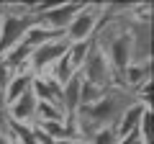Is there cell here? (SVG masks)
<instances>
[{"label": "cell", "instance_id": "ba28073f", "mask_svg": "<svg viewBox=\"0 0 154 144\" xmlns=\"http://www.w3.org/2000/svg\"><path fill=\"white\" fill-rule=\"evenodd\" d=\"M80 85H82V77H80V75H75L69 83L62 85L59 108L64 111V118H75L77 108H80Z\"/></svg>", "mask_w": 154, "mask_h": 144}, {"label": "cell", "instance_id": "8fae6325", "mask_svg": "<svg viewBox=\"0 0 154 144\" xmlns=\"http://www.w3.org/2000/svg\"><path fill=\"white\" fill-rule=\"evenodd\" d=\"M59 36L62 33H54V31H49V28H41L38 23H33L26 31V36H23V44H28L31 49H36V46L46 44V41H51V39H59Z\"/></svg>", "mask_w": 154, "mask_h": 144}, {"label": "cell", "instance_id": "e0dca14e", "mask_svg": "<svg viewBox=\"0 0 154 144\" xmlns=\"http://www.w3.org/2000/svg\"><path fill=\"white\" fill-rule=\"evenodd\" d=\"M0 144H16V142H13L11 136H3V139H0Z\"/></svg>", "mask_w": 154, "mask_h": 144}, {"label": "cell", "instance_id": "ac0fdd59", "mask_svg": "<svg viewBox=\"0 0 154 144\" xmlns=\"http://www.w3.org/2000/svg\"><path fill=\"white\" fill-rule=\"evenodd\" d=\"M0 23H3V3H0Z\"/></svg>", "mask_w": 154, "mask_h": 144}, {"label": "cell", "instance_id": "6da1fadb", "mask_svg": "<svg viewBox=\"0 0 154 144\" xmlns=\"http://www.w3.org/2000/svg\"><path fill=\"white\" fill-rule=\"evenodd\" d=\"M134 103H139V100L134 98V93L126 90V88L105 90L98 103L88 105V108H80V111L75 113L72 121H75L77 142H88V139L103 126H116L118 118L123 116V111H126L128 105H134Z\"/></svg>", "mask_w": 154, "mask_h": 144}, {"label": "cell", "instance_id": "3957f363", "mask_svg": "<svg viewBox=\"0 0 154 144\" xmlns=\"http://www.w3.org/2000/svg\"><path fill=\"white\" fill-rule=\"evenodd\" d=\"M80 77H82L85 83H90V85L103 88V90L116 88V80H113V72H110V67H108V59H105V54L95 46V41H93V46H90L88 57H85L82 67H80Z\"/></svg>", "mask_w": 154, "mask_h": 144}, {"label": "cell", "instance_id": "2e32d148", "mask_svg": "<svg viewBox=\"0 0 154 144\" xmlns=\"http://www.w3.org/2000/svg\"><path fill=\"white\" fill-rule=\"evenodd\" d=\"M11 77H13V72L8 70V64L3 59H0V93L8 88V83H11Z\"/></svg>", "mask_w": 154, "mask_h": 144}, {"label": "cell", "instance_id": "277c9868", "mask_svg": "<svg viewBox=\"0 0 154 144\" xmlns=\"http://www.w3.org/2000/svg\"><path fill=\"white\" fill-rule=\"evenodd\" d=\"M67 49H69V41H67L64 36L51 39V41H46V44L36 46V49L31 52V59H28V72H31L33 77L49 75V70L67 54Z\"/></svg>", "mask_w": 154, "mask_h": 144}, {"label": "cell", "instance_id": "9a60e30c", "mask_svg": "<svg viewBox=\"0 0 154 144\" xmlns=\"http://www.w3.org/2000/svg\"><path fill=\"white\" fill-rule=\"evenodd\" d=\"M11 118H8V105L3 100V93H0V139L3 136H11Z\"/></svg>", "mask_w": 154, "mask_h": 144}, {"label": "cell", "instance_id": "4fadbf2b", "mask_svg": "<svg viewBox=\"0 0 154 144\" xmlns=\"http://www.w3.org/2000/svg\"><path fill=\"white\" fill-rule=\"evenodd\" d=\"M41 121H64V111L54 103H38L36 100V124Z\"/></svg>", "mask_w": 154, "mask_h": 144}, {"label": "cell", "instance_id": "52a82bcc", "mask_svg": "<svg viewBox=\"0 0 154 144\" xmlns=\"http://www.w3.org/2000/svg\"><path fill=\"white\" fill-rule=\"evenodd\" d=\"M31 93H33V98H36L38 103H54V105H59L62 85L57 83V80H51L49 75H38V77H33V83H31Z\"/></svg>", "mask_w": 154, "mask_h": 144}, {"label": "cell", "instance_id": "5bb4252c", "mask_svg": "<svg viewBox=\"0 0 154 144\" xmlns=\"http://www.w3.org/2000/svg\"><path fill=\"white\" fill-rule=\"evenodd\" d=\"M88 144H118V134H116V126H103L88 139Z\"/></svg>", "mask_w": 154, "mask_h": 144}, {"label": "cell", "instance_id": "5b68a950", "mask_svg": "<svg viewBox=\"0 0 154 144\" xmlns=\"http://www.w3.org/2000/svg\"><path fill=\"white\" fill-rule=\"evenodd\" d=\"M36 23V16L28 13V16H8L3 11V23H0V57L5 54L8 49H13L16 44H21L26 31Z\"/></svg>", "mask_w": 154, "mask_h": 144}, {"label": "cell", "instance_id": "8992f818", "mask_svg": "<svg viewBox=\"0 0 154 144\" xmlns=\"http://www.w3.org/2000/svg\"><path fill=\"white\" fill-rule=\"evenodd\" d=\"M8 118L21 124V126H33L36 124V98H33L31 90L26 95H21L16 103L8 105Z\"/></svg>", "mask_w": 154, "mask_h": 144}, {"label": "cell", "instance_id": "7a4b0ae2", "mask_svg": "<svg viewBox=\"0 0 154 144\" xmlns=\"http://www.w3.org/2000/svg\"><path fill=\"white\" fill-rule=\"evenodd\" d=\"M100 16H103V5H82L80 13L72 18V23L64 28V39L69 44H82V41H93L95 31L100 26Z\"/></svg>", "mask_w": 154, "mask_h": 144}, {"label": "cell", "instance_id": "9c48e42d", "mask_svg": "<svg viewBox=\"0 0 154 144\" xmlns=\"http://www.w3.org/2000/svg\"><path fill=\"white\" fill-rule=\"evenodd\" d=\"M31 83H33V75H31L28 70L16 72V75L11 77V83H8V88L3 90V100H5V105L16 103L21 95H26L28 90H31Z\"/></svg>", "mask_w": 154, "mask_h": 144}, {"label": "cell", "instance_id": "7c38bea8", "mask_svg": "<svg viewBox=\"0 0 154 144\" xmlns=\"http://www.w3.org/2000/svg\"><path fill=\"white\" fill-rule=\"evenodd\" d=\"M75 75H77V70H75V67L69 64V59H67V54H64V57H62V59H59V62H57V64H54V67L49 70V77H51V80H57L59 85L69 83V80L75 77Z\"/></svg>", "mask_w": 154, "mask_h": 144}, {"label": "cell", "instance_id": "30bf717a", "mask_svg": "<svg viewBox=\"0 0 154 144\" xmlns=\"http://www.w3.org/2000/svg\"><path fill=\"white\" fill-rule=\"evenodd\" d=\"M146 108H152V105L134 103V105H128L126 111H123V116L118 118V124H116V134H118V139H123V136H128V134L136 131L139 121H141V113L146 111Z\"/></svg>", "mask_w": 154, "mask_h": 144}]
</instances>
